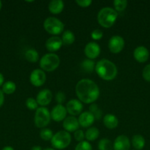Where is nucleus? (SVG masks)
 Segmentation results:
<instances>
[{
	"mask_svg": "<svg viewBox=\"0 0 150 150\" xmlns=\"http://www.w3.org/2000/svg\"><path fill=\"white\" fill-rule=\"evenodd\" d=\"M76 96L80 102L92 104L99 97V88L94 81L88 79H81L75 88Z\"/></svg>",
	"mask_w": 150,
	"mask_h": 150,
	"instance_id": "1",
	"label": "nucleus"
},
{
	"mask_svg": "<svg viewBox=\"0 0 150 150\" xmlns=\"http://www.w3.org/2000/svg\"><path fill=\"white\" fill-rule=\"evenodd\" d=\"M95 71L96 74L104 81L113 80L118 73L116 64L106 59L97 62L95 66Z\"/></svg>",
	"mask_w": 150,
	"mask_h": 150,
	"instance_id": "2",
	"label": "nucleus"
},
{
	"mask_svg": "<svg viewBox=\"0 0 150 150\" xmlns=\"http://www.w3.org/2000/svg\"><path fill=\"white\" fill-rule=\"evenodd\" d=\"M118 13L111 7H104L101 9L97 15V21L100 26L104 28H110L116 21Z\"/></svg>",
	"mask_w": 150,
	"mask_h": 150,
	"instance_id": "3",
	"label": "nucleus"
},
{
	"mask_svg": "<svg viewBox=\"0 0 150 150\" xmlns=\"http://www.w3.org/2000/svg\"><path fill=\"white\" fill-rule=\"evenodd\" d=\"M60 62V58L57 54L49 53L41 57L40 67L44 72H52L58 67Z\"/></svg>",
	"mask_w": 150,
	"mask_h": 150,
	"instance_id": "4",
	"label": "nucleus"
},
{
	"mask_svg": "<svg viewBox=\"0 0 150 150\" xmlns=\"http://www.w3.org/2000/svg\"><path fill=\"white\" fill-rule=\"evenodd\" d=\"M71 142L70 133L66 130H60L54 134L51 140V146L55 149H64L69 146Z\"/></svg>",
	"mask_w": 150,
	"mask_h": 150,
	"instance_id": "5",
	"label": "nucleus"
},
{
	"mask_svg": "<svg viewBox=\"0 0 150 150\" xmlns=\"http://www.w3.org/2000/svg\"><path fill=\"white\" fill-rule=\"evenodd\" d=\"M44 28L46 32L51 35H58L63 33L64 23L55 17H48L44 22Z\"/></svg>",
	"mask_w": 150,
	"mask_h": 150,
	"instance_id": "6",
	"label": "nucleus"
},
{
	"mask_svg": "<svg viewBox=\"0 0 150 150\" xmlns=\"http://www.w3.org/2000/svg\"><path fill=\"white\" fill-rule=\"evenodd\" d=\"M51 114L46 107H40L36 110L34 117L35 125L38 128H45L50 122Z\"/></svg>",
	"mask_w": 150,
	"mask_h": 150,
	"instance_id": "7",
	"label": "nucleus"
},
{
	"mask_svg": "<svg viewBox=\"0 0 150 150\" xmlns=\"http://www.w3.org/2000/svg\"><path fill=\"white\" fill-rule=\"evenodd\" d=\"M124 40L119 35H114L108 42V48L113 54H119L124 47Z\"/></svg>",
	"mask_w": 150,
	"mask_h": 150,
	"instance_id": "8",
	"label": "nucleus"
},
{
	"mask_svg": "<svg viewBox=\"0 0 150 150\" xmlns=\"http://www.w3.org/2000/svg\"><path fill=\"white\" fill-rule=\"evenodd\" d=\"M29 81L33 86H37V87L43 86L46 81V76L45 72L41 69H35L31 73Z\"/></svg>",
	"mask_w": 150,
	"mask_h": 150,
	"instance_id": "9",
	"label": "nucleus"
},
{
	"mask_svg": "<svg viewBox=\"0 0 150 150\" xmlns=\"http://www.w3.org/2000/svg\"><path fill=\"white\" fill-rule=\"evenodd\" d=\"M66 108L67 113H69L73 117H75L79 114L80 115L82 109H83V105L79 100L71 99L67 103Z\"/></svg>",
	"mask_w": 150,
	"mask_h": 150,
	"instance_id": "10",
	"label": "nucleus"
},
{
	"mask_svg": "<svg viewBox=\"0 0 150 150\" xmlns=\"http://www.w3.org/2000/svg\"><path fill=\"white\" fill-rule=\"evenodd\" d=\"M101 49L100 46L98 43L95 42H90L85 45V49H84V53L86 56L87 58L89 59H94L97 58L99 56Z\"/></svg>",
	"mask_w": 150,
	"mask_h": 150,
	"instance_id": "11",
	"label": "nucleus"
},
{
	"mask_svg": "<svg viewBox=\"0 0 150 150\" xmlns=\"http://www.w3.org/2000/svg\"><path fill=\"white\" fill-rule=\"evenodd\" d=\"M131 142L129 138L124 135H120L113 142V150H129Z\"/></svg>",
	"mask_w": 150,
	"mask_h": 150,
	"instance_id": "12",
	"label": "nucleus"
},
{
	"mask_svg": "<svg viewBox=\"0 0 150 150\" xmlns=\"http://www.w3.org/2000/svg\"><path fill=\"white\" fill-rule=\"evenodd\" d=\"M50 114H51V119H52L54 121L61 122L66 118L67 111L66 107L63 106V105L57 104L52 108Z\"/></svg>",
	"mask_w": 150,
	"mask_h": 150,
	"instance_id": "13",
	"label": "nucleus"
},
{
	"mask_svg": "<svg viewBox=\"0 0 150 150\" xmlns=\"http://www.w3.org/2000/svg\"><path fill=\"white\" fill-rule=\"evenodd\" d=\"M52 99V93L48 89H42L38 92L37 95L36 100L38 105H41V107H45L51 103Z\"/></svg>",
	"mask_w": 150,
	"mask_h": 150,
	"instance_id": "14",
	"label": "nucleus"
},
{
	"mask_svg": "<svg viewBox=\"0 0 150 150\" xmlns=\"http://www.w3.org/2000/svg\"><path fill=\"white\" fill-rule=\"evenodd\" d=\"M63 41L58 36H51L46 42V48L50 53L57 51L63 45Z\"/></svg>",
	"mask_w": 150,
	"mask_h": 150,
	"instance_id": "15",
	"label": "nucleus"
},
{
	"mask_svg": "<svg viewBox=\"0 0 150 150\" xmlns=\"http://www.w3.org/2000/svg\"><path fill=\"white\" fill-rule=\"evenodd\" d=\"M133 57L137 62L140 63H144L149 59V51L144 45L138 46L133 52Z\"/></svg>",
	"mask_w": 150,
	"mask_h": 150,
	"instance_id": "16",
	"label": "nucleus"
},
{
	"mask_svg": "<svg viewBox=\"0 0 150 150\" xmlns=\"http://www.w3.org/2000/svg\"><path fill=\"white\" fill-rule=\"evenodd\" d=\"M63 127L66 131H67L68 133H71V132H75L76 130H79V124L76 117L70 116V117H66L63 120Z\"/></svg>",
	"mask_w": 150,
	"mask_h": 150,
	"instance_id": "17",
	"label": "nucleus"
},
{
	"mask_svg": "<svg viewBox=\"0 0 150 150\" xmlns=\"http://www.w3.org/2000/svg\"><path fill=\"white\" fill-rule=\"evenodd\" d=\"M94 121H95V118L89 111H85V112L81 113L78 118L79 126H82V127H90L92 125Z\"/></svg>",
	"mask_w": 150,
	"mask_h": 150,
	"instance_id": "18",
	"label": "nucleus"
},
{
	"mask_svg": "<svg viewBox=\"0 0 150 150\" xmlns=\"http://www.w3.org/2000/svg\"><path fill=\"white\" fill-rule=\"evenodd\" d=\"M49 10L54 15L60 14L64 8V2L61 0H52L49 3Z\"/></svg>",
	"mask_w": 150,
	"mask_h": 150,
	"instance_id": "19",
	"label": "nucleus"
},
{
	"mask_svg": "<svg viewBox=\"0 0 150 150\" xmlns=\"http://www.w3.org/2000/svg\"><path fill=\"white\" fill-rule=\"evenodd\" d=\"M103 123L107 128L112 130V129H114L117 127L118 125H119V120L115 115L108 114H106L103 118Z\"/></svg>",
	"mask_w": 150,
	"mask_h": 150,
	"instance_id": "20",
	"label": "nucleus"
},
{
	"mask_svg": "<svg viewBox=\"0 0 150 150\" xmlns=\"http://www.w3.org/2000/svg\"><path fill=\"white\" fill-rule=\"evenodd\" d=\"M131 144L135 150H141L144 148L146 144L145 139L141 135L137 134L132 136L131 140Z\"/></svg>",
	"mask_w": 150,
	"mask_h": 150,
	"instance_id": "21",
	"label": "nucleus"
},
{
	"mask_svg": "<svg viewBox=\"0 0 150 150\" xmlns=\"http://www.w3.org/2000/svg\"><path fill=\"white\" fill-rule=\"evenodd\" d=\"M99 136V130L96 127H89L85 133V138L88 142H94L96 140Z\"/></svg>",
	"mask_w": 150,
	"mask_h": 150,
	"instance_id": "22",
	"label": "nucleus"
},
{
	"mask_svg": "<svg viewBox=\"0 0 150 150\" xmlns=\"http://www.w3.org/2000/svg\"><path fill=\"white\" fill-rule=\"evenodd\" d=\"M61 40L63 41V43L65 45H71L75 41V36L71 31L66 30L63 32V35H62Z\"/></svg>",
	"mask_w": 150,
	"mask_h": 150,
	"instance_id": "23",
	"label": "nucleus"
},
{
	"mask_svg": "<svg viewBox=\"0 0 150 150\" xmlns=\"http://www.w3.org/2000/svg\"><path fill=\"white\" fill-rule=\"evenodd\" d=\"M16 83L11 81H7L4 82L2 85V88H1V91L3 92V93L6 94V95H11L16 91Z\"/></svg>",
	"mask_w": 150,
	"mask_h": 150,
	"instance_id": "24",
	"label": "nucleus"
},
{
	"mask_svg": "<svg viewBox=\"0 0 150 150\" xmlns=\"http://www.w3.org/2000/svg\"><path fill=\"white\" fill-rule=\"evenodd\" d=\"M25 59L29 62H36L39 59V54L36 50L30 48L25 53Z\"/></svg>",
	"mask_w": 150,
	"mask_h": 150,
	"instance_id": "25",
	"label": "nucleus"
},
{
	"mask_svg": "<svg viewBox=\"0 0 150 150\" xmlns=\"http://www.w3.org/2000/svg\"><path fill=\"white\" fill-rule=\"evenodd\" d=\"M99 150H113V144L108 139H102L98 143Z\"/></svg>",
	"mask_w": 150,
	"mask_h": 150,
	"instance_id": "26",
	"label": "nucleus"
},
{
	"mask_svg": "<svg viewBox=\"0 0 150 150\" xmlns=\"http://www.w3.org/2000/svg\"><path fill=\"white\" fill-rule=\"evenodd\" d=\"M89 112L94 116L95 120H100L102 117V111L98 106V105L96 103L91 104V105L89 106Z\"/></svg>",
	"mask_w": 150,
	"mask_h": 150,
	"instance_id": "27",
	"label": "nucleus"
},
{
	"mask_svg": "<svg viewBox=\"0 0 150 150\" xmlns=\"http://www.w3.org/2000/svg\"><path fill=\"white\" fill-rule=\"evenodd\" d=\"M95 62L93 60L89 59L84 60L81 64L82 68L87 73H91V72L94 71V70L95 69Z\"/></svg>",
	"mask_w": 150,
	"mask_h": 150,
	"instance_id": "28",
	"label": "nucleus"
},
{
	"mask_svg": "<svg viewBox=\"0 0 150 150\" xmlns=\"http://www.w3.org/2000/svg\"><path fill=\"white\" fill-rule=\"evenodd\" d=\"M39 135L41 139H42V140L46 141V142H47V141H51L53 136H54L53 132L51 131L50 129L46 128V127L45 128L41 129V130L40 131Z\"/></svg>",
	"mask_w": 150,
	"mask_h": 150,
	"instance_id": "29",
	"label": "nucleus"
},
{
	"mask_svg": "<svg viewBox=\"0 0 150 150\" xmlns=\"http://www.w3.org/2000/svg\"><path fill=\"white\" fill-rule=\"evenodd\" d=\"M127 4L126 0H115L113 1L114 10L117 12H123L127 7Z\"/></svg>",
	"mask_w": 150,
	"mask_h": 150,
	"instance_id": "30",
	"label": "nucleus"
},
{
	"mask_svg": "<svg viewBox=\"0 0 150 150\" xmlns=\"http://www.w3.org/2000/svg\"><path fill=\"white\" fill-rule=\"evenodd\" d=\"M26 106L29 110H37L38 108V103L36 99L33 98H29L26 100Z\"/></svg>",
	"mask_w": 150,
	"mask_h": 150,
	"instance_id": "31",
	"label": "nucleus"
},
{
	"mask_svg": "<svg viewBox=\"0 0 150 150\" xmlns=\"http://www.w3.org/2000/svg\"><path fill=\"white\" fill-rule=\"evenodd\" d=\"M74 150H92V146L88 142L83 141V142H79Z\"/></svg>",
	"mask_w": 150,
	"mask_h": 150,
	"instance_id": "32",
	"label": "nucleus"
},
{
	"mask_svg": "<svg viewBox=\"0 0 150 150\" xmlns=\"http://www.w3.org/2000/svg\"><path fill=\"white\" fill-rule=\"evenodd\" d=\"M142 76L146 81L150 82V64L146 65L143 69Z\"/></svg>",
	"mask_w": 150,
	"mask_h": 150,
	"instance_id": "33",
	"label": "nucleus"
},
{
	"mask_svg": "<svg viewBox=\"0 0 150 150\" xmlns=\"http://www.w3.org/2000/svg\"><path fill=\"white\" fill-rule=\"evenodd\" d=\"M91 37L93 40H99L101 39V38L103 37V32L99 29H94V30L91 32Z\"/></svg>",
	"mask_w": 150,
	"mask_h": 150,
	"instance_id": "34",
	"label": "nucleus"
},
{
	"mask_svg": "<svg viewBox=\"0 0 150 150\" xmlns=\"http://www.w3.org/2000/svg\"><path fill=\"white\" fill-rule=\"evenodd\" d=\"M74 137L75 140L78 142H83L85 138V133H83V131L81 130H77L74 132Z\"/></svg>",
	"mask_w": 150,
	"mask_h": 150,
	"instance_id": "35",
	"label": "nucleus"
},
{
	"mask_svg": "<svg viewBox=\"0 0 150 150\" xmlns=\"http://www.w3.org/2000/svg\"><path fill=\"white\" fill-rule=\"evenodd\" d=\"M66 99V96L63 92H58L55 95V100L56 102L59 104V105H62V103L65 102Z\"/></svg>",
	"mask_w": 150,
	"mask_h": 150,
	"instance_id": "36",
	"label": "nucleus"
},
{
	"mask_svg": "<svg viewBox=\"0 0 150 150\" xmlns=\"http://www.w3.org/2000/svg\"><path fill=\"white\" fill-rule=\"evenodd\" d=\"M76 3L81 7H88L92 3L91 0H76Z\"/></svg>",
	"mask_w": 150,
	"mask_h": 150,
	"instance_id": "37",
	"label": "nucleus"
},
{
	"mask_svg": "<svg viewBox=\"0 0 150 150\" xmlns=\"http://www.w3.org/2000/svg\"><path fill=\"white\" fill-rule=\"evenodd\" d=\"M4 102V95L1 89H0V108L3 105Z\"/></svg>",
	"mask_w": 150,
	"mask_h": 150,
	"instance_id": "38",
	"label": "nucleus"
},
{
	"mask_svg": "<svg viewBox=\"0 0 150 150\" xmlns=\"http://www.w3.org/2000/svg\"><path fill=\"white\" fill-rule=\"evenodd\" d=\"M4 76H3V75L0 73V86H1L3 85V83H4Z\"/></svg>",
	"mask_w": 150,
	"mask_h": 150,
	"instance_id": "39",
	"label": "nucleus"
},
{
	"mask_svg": "<svg viewBox=\"0 0 150 150\" xmlns=\"http://www.w3.org/2000/svg\"><path fill=\"white\" fill-rule=\"evenodd\" d=\"M30 150H43V149H42V148L41 147V146H38V145H36V146H32V147L31 148Z\"/></svg>",
	"mask_w": 150,
	"mask_h": 150,
	"instance_id": "40",
	"label": "nucleus"
},
{
	"mask_svg": "<svg viewBox=\"0 0 150 150\" xmlns=\"http://www.w3.org/2000/svg\"><path fill=\"white\" fill-rule=\"evenodd\" d=\"M1 150H14V149H13V148L10 146H4V147Z\"/></svg>",
	"mask_w": 150,
	"mask_h": 150,
	"instance_id": "41",
	"label": "nucleus"
},
{
	"mask_svg": "<svg viewBox=\"0 0 150 150\" xmlns=\"http://www.w3.org/2000/svg\"><path fill=\"white\" fill-rule=\"evenodd\" d=\"M43 150H56V149H54V148H46V149H44Z\"/></svg>",
	"mask_w": 150,
	"mask_h": 150,
	"instance_id": "42",
	"label": "nucleus"
},
{
	"mask_svg": "<svg viewBox=\"0 0 150 150\" xmlns=\"http://www.w3.org/2000/svg\"><path fill=\"white\" fill-rule=\"evenodd\" d=\"M1 7H2V2H1V1H0V10H1Z\"/></svg>",
	"mask_w": 150,
	"mask_h": 150,
	"instance_id": "43",
	"label": "nucleus"
},
{
	"mask_svg": "<svg viewBox=\"0 0 150 150\" xmlns=\"http://www.w3.org/2000/svg\"></svg>",
	"mask_w": 150,
	"mask_h": 150,
	"instance_id": "44",
	"label": "nucleus"
}]
</instances>
